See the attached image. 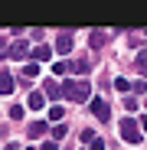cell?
<instances>
[{
  "mask_svg": "<svg viewBox=\"0 0 147 150\" xmlns=\"http://www.w3.org/2000/svg\"><path fill=\"white\" fill-rule=\"evenodd\" d=\"M62 95L69 101H92V85L85 79H69V82H62Z\"/></svg>",
  "mask_w": 147,
  "mask_h": 150,
  "instance_id": "cell-1",
  "label": "cell"
},
{
  "mask_svg": "<svg viewBox=\"0 0 147 150\" xmlns=\"http://www.w3.org/2000/svg\"><path fill=\"white\" fill-rule=\"evenodd\" d=\"M121 137H124L128 144H137V140L144 137L141 121H134V117H124V121H121Z\"/></svg>",
  "mask_w": 147,
  "mask_h": 150,
  "instance_id": "cell-2",
  "label": "cell"
},
{
  "mask_svg": "<svg viewBox=\"0 0 147 150\" xmlns=\"http://www.w3.org/2000/svg\"><path fill=\"white\" fill-rule=\"evenodd\" d=\"M26 56H30V46L23 42V39H16V42L7 46V59H16L20 62V59H26Z\"/></svg>",
  "mask_w": 147,
  "mask_h": 150,
  "instance_id": "cell-3",
  "label": "cell"
},
{
  "mask_svg": "<svg viewBox=\"0 0 147 150\" xmlns=\"http://www.w3.org/2000/svg\"><path fill=\"white\" fill-rule=\"evenodd\" d=\"M92 114H95L98 121H111V108H108L105 98H92Z\"/></svg>",
  "mask_w": 147,
  "mask_h": 150,
  "instance_id": "cell-4",
  "label": "cell"
},
{
  "mask_svg": "<svg viewBox=\"0 0 147 150\" xmlns=\"http://www.w3.org/2000/svg\"><path fill=\"white\" fill-rule=\"evenodd\" d=\"M56 52H59V56H69V52H72V33H62V36L56 39Z\"/></svg>",
  "mask_w": 147,
  "mask_h": 150,
  "instance_id": "cell-5",
  "label": "cell"
},
{
  "mask_svg": "<svg viewBox=\"0 0 147 150\" xmlns=\"http://www.w3.org/2000/svg\"><path fill=\"white\" fill-rule=\"evenodd\" d=\"M13 88H16L13 75H0V95H13Z\"/></svg>",
  "mask_w": 147,
  "mask_h": 150,
  "instance_id": "cell-6",
  "label": "cell"
},
{
  "mask_svg": "<svg viewBox=\"0 0 147 150\" xmlns=\"http://www.w3.org/2000/svg\"><path fill=\"white\" fill-rule=\"evenodd\" d=\"M49 59H53V49L49 46H36L33 49V62H49Z\"/></svg>",
  "mask_w": 147,
  "mask_h": 150,
  "instance_id": "cell-7",
  "label": "cell"
},
{
  "mask_svg": "<svg viewBox=\"0 0 147 150\" xmlns=\"http://www.w3.org/2000/svg\"><path fill=\"white\" fill-rule=\"evenodd\" d=\"M105 42H108V33H102V30H95V33L88 36V46H92V49H102Z\"/></svg>",
  "mask_w": 147,
  "mask_h": 150,
  "instance_id": "cell-8",
  "label": "cell"
},
{
  "mask_svg": "<svg viewBox=\"0 0 147 150\" xmlns=\"http://www.w3.org/2000/svg\"><path fill=\"white\" fill-rule=\"evenodd\" d=\"M43 95H46V98H65V95H62V85H59V82H46Z\"/></svg>",
  "mask_w": 147,
  "mask_h": 150,
  "instance_id": "cell-9",
  "label": "cell"
},
{
  "mask_svg": "<svg viewBox=\"0 0 147 150\" xmlns=\"http://www.w3.org/2000/svg\"><path fill=\"white\" fill-rule=\"evenodd\" d=\"M43 101H46V95H43V91H30L26 108H33V111H36V108H43Z\"/></svg>",
  "mask_w": 147,
  "mask_h": 150,
  "instance_id": "cell-10",
  "label": "cell"
},
{
  "mask_svg": "<svg viewBox=\"0 0 147 150\" xmlns=\"http://www.w3.org/2000/svg\"><path fill=\"white\" fill-rule=\"evenodd\" d=\"M39 134H46V121H33L30 124V137H39Z\"/></svg>",
  "mask_w": 147,
  "mask_h": 150,
  "instance_id": "cell-11",
  "label": "cell"
},
{
  "mask_svg": "<svg viewBox=\"0 0 147 150\" xmlns=\"http://www.w3.org/2000/svg\"><path fill=\"white\" fill-rule=\"evenodd\" d=\"M134 62H137V72H147V49H141Z\"/></svg>",
  "mask_w": 147,
  "mask_h": 150,
  "instance_id": "cell-12",
  "label": "cell"
},
{
  "mask_svg": "<svg viewBox=\"0 0 147 150\" xmlns=\"http://www.w3.org/2000/svg\"><path fill=\"white\" fill-rule=\"evenodd\" d=\"M72 72H79V75L88 72V62H85V59H72Z\"/></svg>",
  "mask_w": 147,
  "mask_h": 150,
  "instance_id": "cell-13",
  "label": "cell"
},
{
  "mask_svg": "<svg viewBox=\"0 0 147 150\" xmlns=\"http://www.w3.org/2000/svg\"><path fill=\"white\" fill-rule=\"evenodd\" d=\"M131 91H134V95H147V82H141V79L131 82Z\"/></svg>",
  "mask_w": 147,
  "mask_h": 150,
  "instance_id": "cell-14",
  "label": "cell"
},
{
  "mask_svg": "<svg viewBox=\"0 0 147 150\" xmlns=\"http://www.w3.org/2000/svg\"><path fill=\"white\" fill-rule=\"evenodd\" d=\"M23 75H26V79H36V75H39V65H36V62H30L26 69H23Z\"/></svg>",
  "mask_w": 147,
  "mask_h": 150,
  "instance_id": "cell-15",
  "label": "cell"
},
{
  "mask_svg": "<svg viewBox=\"0 0 147 150\" xmlns=\"http://www.w3.org/2000/svg\"><path fill=\"white\" fill-rule=\"evenodd\" d=\"M62 114H65V108H59V105H56V108H49V117L59 121V124H62Z\"/></svg>",
  "mask_w": 147,
  "mask_h": 150,
  "instance_id": "cell-16",
  "label": "cell"
},
{
  "mask_svg": "<svg viewBox=\"0 0 147 150\" xmlns=\"http://www.w3.org/2000/svg\"><path fill=\"white\" fill-rule=\"evenodd\" d=\"M62 137H65V124H56V127H53V140H56V144H59V140H62Z\"/></svg>",
  "mask_w": 147,
  "mask_h": 150,
  "instance_id": "cell-17",
  "label": "cell"
},
{
  "mask_svg": "<svg viewBox=\"0 0 147 150\" xmlns=\"http://www.w3.org/2000/svg\"><path fill=\"white\" fill-rule=\"evenodd\" d=\"M69 69H72V62H56V65H53V72H56V75H65Z\"/></svg>",
  "mask_w": 147,
  "mask_h": 150,
  "instance_id": "cell-18",
  "label": "cell"
},
{
  "mask_svg": "<svg viewBox=\"0 0 147 150\" xmlns=\"http://www.w3.org/2000/svg\"><path fill=\"white\" fill-rule=\"evenodd\" d=\"M114 88H118V91H131V82H128V79H114Z\"/></svg>",
  "mask_w": 147,
  "mask_h": 150,
  "instance_id": "cell-19",
  "label": "cell"
},
{
  "mask_svg": "<svg viewBox=\"0 0 147 150\" xmlns=\"http://www.w3.org/2000/svg\"><path fill=\"white\" fill-rule=\"evenodd\" d=\"M88 150H105V140H102V137H95V140L88 144Z\"/></svg>",
  "mask_w": 147,
  "mask_h": 150,
  "instance_id": "cell-20",
  "label": "cell"
},
{
  "mask_svg": "<svg viewBox=\"0 0 147 150\" xmlns=\"http://www.w3.org/2000/svg\"><path fill=\"white\" fill-rule=\"evenodd\" d=\"M39 150H59V147H56V140H46V144H43Z\"/></svg>",
  "mask_w": 147,
  "mask_h": 150,
  "instance_id": "cell-21",
  "label": "cell"
},
{
  "mask_svg": "<svg viewBox=\"0 0 147 150\" xmlns=\"http://www.w3.org/2000/svg\"><path fill=\"white\" fill-rule=\"evenodd\" d=\"M141 127H144V131H147V114H144V117H141Z\"/></svg>",
  "mask_w": 147,
  "mask_h": 150,
  "instance_id": "cell-22",
  "label": "cell"
},
{
  "mask_svg": "<svg viewBox=\"0 0 147 150\" xmlns=\"http://www.w3.org/2000/svg\"><path fill=\"white\" fill-rule=\"evenodd\" d=\"M4 46H7V39H4V36H0V49H4Z\"/></svg>",
  "mask_w": 147,
  "mask_h": 150,
  "instance_id": "cell-23",
  "label": "cell"
},
{
  "mask_svg": "<svg viewBox=\"0 0 147 150\" xmlns=\"http://www.w3.org/2000/svg\"><path fill=\"white\" fill-rule=\"evenodd\" d=\"M26 150H36V147H26Z\"/></svg>",
  "mask_w": 147,
  "mask_h": 150,
  "instance_id": "cell-24",
  "label": "cell"
}]
</instances>
